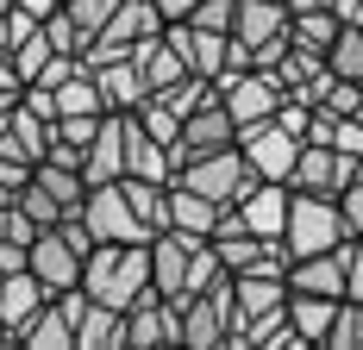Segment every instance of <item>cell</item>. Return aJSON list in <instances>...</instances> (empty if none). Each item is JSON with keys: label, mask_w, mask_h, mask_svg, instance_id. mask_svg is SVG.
<instances>
[{"label": "cell", "mask_w": 363, "mask_h": 350, "mask_svg": "<svg viewBox=\"0 0 363 350\" xmlns=\"http://www.w3.org/2000/svg\"><path fill=\"white\" fill-rule=\"evenodd\" d=\"M82 288L101 307H132L150 294V244H94L82 256Z\"/></svg>", "instance_id": "1"}, {"label": "cell", "mask_w": 363, "mask_h": 350, "mask_svg": "<svg viewBox=\"0 0 363 350\" xmlns=\"http://www.w3.org/2000/svg\"><path fill=\"white\" fill-rule=\"evenodd\" d=\"M345 238H351V232H345L338 194H307V188H289V225H282V250H289V256L338 250Z\"/></svg>", "instance_id": "2"}, {"label": "cell", "mask_w": 363, "mask_h": 350, "mask_svg": "<svg viewBox=\"0 0 363 350\" xmlns=\"http://www.w3.org/2000/svg\"><path fill=\"white\" fill-rule=\"evenodd\" d=\"M169 181L201 188V194H207V201H219V207H238V201L257 188V169L245 163V150H238V144H225V150H207V157H188Z\"/></svg>", "instance_id": "3"}, {"label": "cell", "mask_w": 363, "mask_h": 350, "mask_svg": "<svg viewBox=\"0 0 363 350\" xmlns=\"http://www.w3.org/2000/svg\"><path fill=\"white\" fill-rule=\"evenodd\" d=\"M213 88H219V106L238 119V132H245V125H257V119H276V113H282V101H289V94H282V81H276L269 69H257V63L225 69Z\"/></svg>", "instance_id": "4"}, {"label": "cell", "mask_w": 363, "mask_h": 350, "mask_svg": "<svg viewBox=\"0 0 363 350\" xmlns=\"http://www.w3.org/2000/svg\"><path fill=\"white\" fill-rule=\"evenodd\" d=\"M301 132H294L289 119H257L238 132V150H245V163L257 169V181H289L294 163H301Z\"/></svg>", "instance_id": "5"}, {"label": "cell", "mask_w": 363, "mask_h": 350, "mask_svg": "<svg viewBox=\"0 0 363 350\" xmlns=\"http://www.w3.org/2000/svg\"><path fill=\"white\" fill-rule=\"evenodd\" d=\"M82 219H88L94 244H150V225L132 213V201H125V188H119V181H101V188H88V201H82Z\"/></svg>", "instance_id": "6"}, {"label": "cell", "mask_w": 363, "mask_h": 350, "mask_svg": "<svg viewBox=\"0 0 363 350\" xmlns=\"http://www.w3.org/2000/svg\"><path fill=\"white\" fill-rule=\"evenodd\" d=\"M194 232H182V225H163L157 238H150V288L163 294V300H176L188 307V263H194Z\"/></svg>", "instance_id": "7"}, {"label": "cell", "mask_w": 363, "mask_h": 350, "mask_svg": "<svg viewBox=\"0 0 363 350\" xmlns=\"http://www.w3.org/2000/svg\"><path fill=\"white\" fill-rule=\"evenodd\" d=\"M351 181H363V157H345L332 144H301V163H294L289 188H307V194H345Z\"/></svg>", "instance_id": "8"}, {"label": "cell", "mask_w": 363, "mask_h": 350, "mask_svg": "<svg viewBox=\"0 0 363 350\" xmlns=\"http://www.w3.org/2000/svg\"><path fill=\"white\" fill-rule=\"evenodd\" d=\"M225 144H238V119L219 106V94L207 106H194L188 119H182V138L169 144V163H188V157H207V150H225Z\"/></svg>", "instance_id": "9"}, {"label": "cell", "mask_w": 363, "mask_h": 350, "mask_svg": "<svg viewBox=\"0 0 363 350\" xmlns=\"http://www.w3.org/2000/svg\"><path fill=\"white\" fill-rule=\"evenodd\" d=\"M32 276L50 288V294H63V288H75L82 281V250L69 244V232L63 225H44L32 238Z\"/></svg>", "instance_id": "10"}, {"label": "cell", "mask_w": 363, "mask_h": 350, "mask_svg": "<svg viewBox=\"0 0 363 350\" xmlns=\"http://www.w3.org/2000/svg\"><path fill=\"white\" fill-rule=\"evenodd\" d=\"M232 38L257 50V44H276V38H294V13L289 0H238V13H232Z\"/></svg>", "instance_id": "11"}, {"label": "cell", "mask_w": 363, "mask_h": 350, "mask_svg": "<svg viewBox=\"0 0 363 350\" xmlns=\"http://www.w3.org/2000/svg\"><path fill=\"white\" fill-rule=\"evenodd\" d=\"M44 300H50V288H44L32 269H13V276H0V344H6V338H13V332H19V325H26V319L44 307Z\"/></svg>", "instance_id": "12"}, {"label": "cell", "mask_w": 363, "mask_h": 350, "mask_svg": "<svg viewBox=\"0 0 363 350\" xmlns=\"http://www.w3.org/2000/svg\"><path fill=\"white\" fill-rule=\"evenodd\" d=\"M119 138H125V175H145V181H169V175H176L169 144H157L132 113H119Z\"/></svg>", "instance_id": "13"}, {"label": "cell", "mask_w": 363, "mask_h": 350, "mask_svg": "<svg viewBox=\"0 0 363 350\" xmlns=\"http://www.w3.org/2000/svg\"><path fill=\"white\" fill-rule=\"evenodd\" d=\"M289 288L345 300V244H338V250H313V256H294V263H289Z\"/></svg>", "instance_id": "14"}, {"label": "cell", "mask_w": 363, "mask_h": 350, "mask_svg": "<svg viewBox=\"0 0 363 350\" xmlns=\"http://www.w3.org/2000/svg\"><path fill=\"white\" fill-rule=\"evenodd\" d=\"M245 213V225H251L257 238H276L282 244V225H289V181H257L251 194L238 201Z\"/></svg>", "instance_id": "15"}, {"label": "cell", "mask_w": 363, "mask_h": 350, "mask_svg": "<svg viewBox=\"0 0 363 350\" xmlns=\"http://www.w3.org/2000/svg\"><path fill=\"white\" fill-rule=\"evenodd\" d=\"M82 175H88V188H101V181H119L125 175V138H119V113L101 119V132L88 144V157H82Z\"/></svg>", "instance_id": "16"}, {"label": "cell", "mask_w": 363, "mask_h": 350, "mask_svg": "<svg viewBox=\"0 0 363 350\" xmlns=\"http://www.w3.org/2000/svg\"><path fill=\"white\" fill-rule=\"evenodd\" d=\"M232 300H238V319L251 332L257 313H276L289 300V276H257V269H245V276H232Z\"/></svg>", "instance_id": "17"}, {"label": "cell", "mask_w": 363, "mask_h": 350, "mask_svg": "<svg viewBox=\"0 0 363 350\" xmlns=\"http://www.w3.org/2000/svg\"><path fill=\"white\" fill-rule=\"evenodd\" d=\"M6 344H32V350H75V325H69V313L57 307V300H44Z\"/></svg>", "instance_id": "18"}, {"label": "cell", "mask_w": 363, "mask_h": 350, "mask_svg": "<svg viewBox=\"0 0 363 350\" xmlns=\"http://www.w3.org/2000/svg\"><path fill=\"white\" fill-rule=\"evenodd\" d=\"M132 63H138V75H145V88H150V94L188 75V63H182V50H176V44H169L163 32H157V38H145V44H132Z\"/></svg>", "instance_id": "19"}, {"label": "cell", "mask_w": 363, "mask_h": 350, "mask_svg": "<svg viewBox=\"0 0 363 350\" xmlns=\"http://www.w3.org/2000/svg\"><path fill=\"white\" fill-rule=\"evenodd\" d=\"M289 319H294V332H301V344H326L332 319H338V300L332 294H301V288H289Z\"/></svg>", "instance_id": "20"}, {"label": "cell", "mask_w": 363, "mask_h": 350, "mask_svg": "<svg viewBox=\"0 0 363 350\" xmlns=\"http://www.w3.org/2000/svg\"><path fill=\"white\" fill-rule=\"evenodd\" d=\"M75 344H82V350H119V344H125V313L88 300V307L75 313Z\"/></svg>", "instance_id": "21"}, {"label": "cell", "mask_w": 363, "mask_h": 350, "mask_svg": "<svg viewBox=\"0 0 363 350\" xmlns=\"http://www.w3.org/2000/svg\"><path fill=\"white\" fill-rule=\"evenodd\" d=\"M32 181L63 207V219L82 213V201H88V175L75 169V163H50V157H44V163H32Z\"/></svg>", "instance_id": "22"}, {"label": "cell", "mask_w": 363, "mask_h": 350, "mask_svg": "<svg viewBox=\"0 0 363 350\" xmlns=\"http://www.w3.org/2000/svg\"><path fill=\"white\" fill-rule=\"evenodd\" d=\"M94 81H101V94H107V113H132V106L150 94L132 57H119V63H101V69H94Z\"/></svg>", "instance_id": "23"}, {"label": "cell", "mask_w": 363, "mask_h": 350, "mask_svg": "<svg viewBox=\"0 0 363 350\" xmlns=\"http://www.w3.org/2000/svg\"><path fill=\"white\" fill-rule=\"evenodd\" d=\"M219 219V201H207L201 188H182V181H169V225H182V232H194V238H207Z\"/></svg>", "instance_id": "24"}, {"label": "cell", "mask_w": 363, "mask_h": 350, "mask_svg": "<svg viewBox=\"0 0 363 350\" xmlns=\"http://www.w3.org/2000/svg\"><path fill=\"white\" fill-rule=\"evenodd\" d=\"M119 188H125V201H132V213L150 225V238L169 225V181H145V175H119Z\"/></svg>", "instance_id": "25"}, {"label": "cell", "mask_w": 363, "mask_h": 350, "mask_svg": "<svg viewBox=\"0 0 363 350\" xmlns=\"http://www.w3.org/2000/svg\"><path fill=\"white\" fill-rule=\"evenodd\" d=\"M320 69H326V57H320V50H307V44H289V50H282V63H276L269 75L282 81V94H307Z\"/></svg>", "instance_id": "26"}, {"label": "cell", "mask_w": 363, "mask_h": 350, "mask_svg": "<svg viewBox=\"0 0 363 350\" xmlns=\"http://www.w3.org/2000/svg\"><path fill=\"white\" fill-rule=\"evenodd\" d=\"M50 94H57V119H63V113H107V94H101L94 69H75L69 81H57Z\"/></svg>", "instance_id": "27"}, {"label": "cell", "mask_w": 363, "mask_h": 350, "mask_svg": "<svg viewBox=\"0 0 363 350\" xmlns=\"http://www.w3.org/2000/svg\"><path fill=\"white\" fill-rule=\"evenodd\" d=\"M338 26H345V19H338L332 6H307V13H294V44H307V50L326 57L332 38H338Z\"/></svg>", "instance_id": "28"}, {"label": "cell", "mask_w": 363, "mask_h": 350, "mask_svg": "<svg viewBox=\"0 0 363 350\" xmlns=\"http://www.w3.org/2000/svg\"><path fill=\"white\" fill-rule=\"evenodd\" d=\"M326 69L345 75V81H363V26H338V38L326 50Z\"/></svg>", "instance_id": "29"}, {"label": "cell", "mask_w": 363, "mask_h": 350, "mask_svg": "<svg viewBox=\"0 0 363 350\" xmlns=\"http://www.w3.org/2000/svg\"><path fill=\"white\" fill-rule=\"evenodd\" d=\"M132 119H138L157 144H176V138H182V119L169 113V101H163V94H145V101L132 106Z\"/></svg>", "instance_id": "30"}, {"label": "cell", "mask_w": 363, "mask_h": 350, "mask_svg": "<svg viewBox=\"0 0 363 350\" xmlns=\"http://www.w3.org/2000/svg\"><path fill=\"white\" fill-rule=\"evenodd\" d=\"M326 344L363 350V300H357V294H345V300H338V319H332V338H326Z\"/></svg>", "instance_id": "31"}, {"label": "cell", "mask_w": 363, "mask_h": 350, "mask_svg": "<svg viewBox=\"0 0 363 350\" xmlns=\"http://www.w3.org/2000/svg\"><path fill=\"white\" fill-rule=\"evenodd\" d=\"M44 38H50V50H75V57L88 50V32L69 19V6H57V13L44 19Z\"/></svg>", "instance_id": "32"}, {"label": "cell", "mask_w": 363, "mask_h": 350, "mask_svg": "<svg viewBox=\"0 0 363 350\" xmlns=\"http://www.w3.org/2000/svg\"><path fill=\"white\" fill-rule=\"evenodd\" d=\"M19 213H26V219H32L38 232H44V225H57V219H63V207H57V201H50V194H44V188H38V181H26V188H19Z\"/></svg>", "instance_id": "33"}, {"label": "cell", "mask_w": 363, "mask_h": 350, "mask_svg": "<svg viewBox=\"0 0 363 350\" xmlns=\"http://www.w3.org/2000/svg\"><path fill=\"white\" fill-rule=\"evenodd\" d=\"M44 57H50V38H44V26H38V32L13 50V69H19V81H32V75L44 69Z\"/></svg>", "instance_id": "34"}, {"label": "cell", "mask_w": 363, "mask_h": 350, "mask_svg": "<svg viewBox=\"0 0 363 350\" xmlns=\"http://www.w3.org/2000/svg\"><path fill=\"white\" fill-rule=\"evenodd\" d=\"M326 144H332V150H345V157H363V113H345V119H332Z\"/></svg>", "instance_id": "35"}, {"label": "cell", "mask_w": 363, "mask_h": 350, "mask_svg": "<svg viewBox=\"0 0 363 350\" xmlns=\"http://www.w3.org/2000/svg\"><path fill=\"white\" fill-rule=\"evenodd\" d=\"M63 6H69V19H75V26L94 38V32H101V26L113 19V6H119V0H63Z\"/></svg>", "instance_id": "36"}, {"label": "cell", "mask_w": 363, "mask_h": 350, "mask_svg": "<svg viewBox=\"0 0 363 350\" xmlns=\"http://www.w3.org/2000/svg\"><path fill=\"white\" fill-rule=\"evenodd\" d=\"M232 13H238V0H201L188 19H194L201 32H232Z\"/></svg>", "instance_id": "37"}, {"label": "cell", "mask_w": 363, "mask_h": 350, "mask_svg": "<svg viewBox=\"0 0 363 350\" xmlns=\"http://www.w3.org/2000/svg\"><path fill=\"white\" fill-rule=\"evenodd\" d=\"M338 213H345V232L363 238V181H351V188L338 194Z\"/></svg>", "instance_id": "38"}, {"label": "cell", "mask_w": 363, "mask_h": 350, "mask_svg": "<svg viewBox=\"0 0 363 350\" xmlns=\"http://www.w3.org/2000/svg\"><path fill=\"white\" fill-rule=\"evenodd\" d=\"M13 6H19V13H32V19H50L63 0H13Z\"/></svg>", "instance_id": "39"}, {"label": "cell", "mask_w": 363, "mask_h": 350, "mask_svg": "<svg viewBox=\"0 0 363 350\" xmlns=\"http://www.w3.org/2000/svg\"><path fill=\"white\" fill-rule=\"evenodd\" d=\"M194 6H201V0H157V13H163V19H188Z\"/></svg>", "instance_id": "40"}, {"label": "cell", "mask_w": 363, "mask_h": 350, "mask_svg": "<svg viewBox=\"0 0 363 350\" xmlns=\"http://www.w3.org/2000/svg\"><path fill=\"white\" fill-rule=\"evenodd\" d=\"M0 13H13V0H0Z\"/></svg>", "instance_id": "41"}]
</instances>
